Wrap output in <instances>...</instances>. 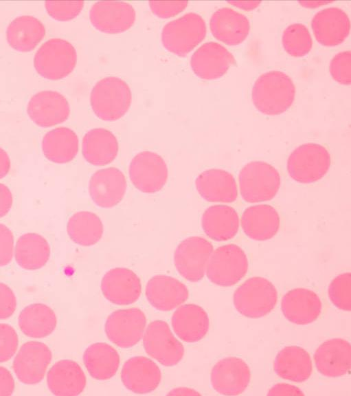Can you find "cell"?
<instances>
[{
	"instance_id": "cell-1",
	"label": "cell",
	"mask_w": 351,
	"mask_h": 396,
	"mask_svg": "<svg viewBox=\"0 0 351 396\" xmlns=\"http://www.w3.org/2000/svg\"><path fill=\"white\" fill-rule=\"evenodd\" d=\"M295 86L291 78L279 70L260 75L252 87L251 100L256 109L267 116H278L286 111L295 98Z\"/></svg>"
},
{
	"instance_id": "cell-2",
	"label": "cell",
	"mask_w": 351,
	"mask_h": 396,
	"mask_svg": "<svg viewBox=\"0 0 351 396\" xmlns=\"http://www.w3.org/2000/svg\"><path fill=\"white\" fill-rule=\"evenodd\" d=\"M132 94L128 85L122 78L107 76L98 80L90 94L94 114L104 121H115L129 110Z\"/></svg>"
},
{
	"instance_id": "cell-3",
	"label": "cell",
	"mask_w": 351,
	"mask_h": 396,
	"mask_svg": "<svg viewBox=\"0 0 351 396\" xmlns=\"http://www.w3.org/2000/svg\"><path fill=\"white\" fill-rule=\"evenodd\" d=\"M238 186L242 199L249 203L271 200L281 186L278 170L263 161H251L246 164L238 175Z\"/></svg>"
},
{
	"instance_id": "cell-4",
	"label": "cell",
	"mask_w": 351,
	"mask_h": 396,
	"mask_svg": "<svg viewBox=\"0 0 351 396\" xmlns=\"http://www.w3.org/2000/svg\"><path fill=\"white\" fill-rule=\"evenodd\" d=\"M207 27L203 17L188 12L167 23L161 31L163 47L178 56H185L205 38Z\"/></svg>"
},
{
	"instance_id": "cell-5",
	"label": "cell",
	"mask_w": 351,
	"mask_h": 396,
	"mask_svg": "<svg viewBox=\"0 0 351 396\" xmlns=\"http://www.w3.org/2000/svg\"><path fill=\"white\" fill-rule=\"evenodd\" d=\"M330 165L331 157L327 148L319 144L310 142L299 145L291 153L286 169L295 182L312 184L324 177Z\"/></svg>"
},
{
	"instance_id": "cell-6",
	"label": "cell",
	"mask_w": 351,
	"mask_h": 396,
	"mask_svg": "<svg viewBox=\"0 0 351 396\" xmlns=\"http://www.w3.org/2000/svg\"><path fill=\"white\" fill-rule=\"evenodd\" d=\"M278 302V292L267 278L254 276L248 278L234 292L233 302L242 316L259 318L269 314Z\"/></svg>"
},
{
	"instance_id": "cell-7",
	"label": "cell",
	"mask_w": 351,
	"mask_h": 396,
	"mask_svg": "<svg viewBox=\"0 0 351 396\" xmlns=\"http://www.w3.org/2000/svg\"><path fill=\"white\" fill-rule=\"evenodd\" d=\"M77 63L75 47L69 41L53 38L45 42L34 56V65L42 77L58 80L70 74Z\"/></svg>"
},
{
	"instance_id": "cell-8",
	"label": "cell",
	"mask_w": 351,
	"mask_h": 396,
	"mask_svg": "<svg viewBox=\"0 0 351 396\" xmlns=\"http://www.w3.org/2000/svg\"><path fill=\"white\" fill-rule=\"evenodd\" d=\"M249 261L240 246L229 243L212 252L206 273L209 280L219 286L230 287L238 283L247 273Z\"/></svg>"
},
{
	"instance_id": "cell-9",
	"label": "cell",
	"mask_w": 351,
	"mask_h": 396,
	"mask_svg": "<svg viewBox=\"0 0 351 396\" xmlns=\"http://www.w3.org/2000/svg\"><path fill=\"white\" fill-rule=\"evenodd\" d=\"M213 252L212 244L203 237L192 236L183 240L174 254L176 270L191 282L201 280Z\"/></svg>"
},
{
	"instance_id": "cell-10",
	"label": "cell",
	"mask_w": 351,
	"mask_h": 396,
	"mask_svg": "<svg viewBox=\"0 0 351 396\" xmlns=\"http://www.w3.org/2000/svg\"><path fill=\"white\" fill-rule=\"evenodd\" d=\"M143 344L149 356L166 366L177 365L184 355L182 344L173 336L168 324L161 320L148 324Z\"/></svg>"
},
{
	"instance_id": "cell-11",
	"label": "cell",
	"mask_w": 351,
	"mask_h": 396,
	"mask_svg": "<svg viewBox=\"0 0 351 396\" xmlns=\"http://www.w3.org/2000/svg\"><path fill=\"white\" fill-rule=\"evenodd\" d=\"M129 177L133 186L144 193H155L166 184L168 171L163 159L152 151L137 153L129 165Z\"/></svg>"
},
{
	"instance_id": "cell-12",
	"label": "cell",
	"mask_w": 351,
	"mask_h": 396,
	"mask_svg": "<svg viewBox=\"0 0 351 396\" xmlns=\"http://www.w3.org/2000/svg\"><path fill=\"white\" fill-rule=\"evenodd\" d=\"M146 318L138 308L119 309L111 314L104 329L109 340L120 348L133 346L144 333Z\"/></svg>"
},
{
	"instance_id": "cell-13",
	"label": "cell",
	"mask_w": 351,
	"mask_h": 396,
	"mask_svg": "<svg viewBox=\"0 0 351 396\" xmlns=\"http://www.w3.org/2000/svg\"><path fill=\"white\" fill-rule=\"evenodd\" d=\"M52 358V351L47 345L29 341L21 346L14 359L12 368L20 382L35 384L43 379Z\"/></svg>"
},
{
	"instance_id": "cell-14",
	"label": "cell",
	"mask_w": 351,
	"mask_h": 396,
	"mask_svg": "<svg viewBox=\"0 0 351 396\" xmlns=\"http://www.w3.org/2000/svg\"><path fill=\"white\" fill-rule=\"evenodd\" d=\"M135 19L134 8L124 1H98L89 10L91 23L104 34L124 32L133 27Z\"/></svg>"
},
{
	"instance_id": "cell-15",
	"label": "cell",
	"mask_w": 351,
	"mask_h": 396,
	"mask_svg": "<svg viewBox=\"0 0 351 396\" xmlns=\"http://www.w3.org/2000/svg\"><path fill=\"white\" fill-rule=\"evenodd\" d=\"M250 380L251 371L246 362L234 356L219 360L210 373L212 388L225 395L242 394L248 387Z\"/></svg>"
},
{
	"instance_id": "cell-16",
	"label": "cell",
	"mask_w": 351,
	"mask_h": 396,
	"mask_svg": "<svg viewBox=\"0 0 351 396\" xmlns=\"http://www.w3.org/2000/svg\"><path fill=\"white\" fill-rule=\"evenodd\" d=\"M234 63L233 54L223 45L213 41L201 45L190 58L194 74L207 80L222 77Z\"/></svg>"
},
{
	"instance_id": "cell-17",
	"label": "cell",
	"mask_w": 351,
	"mask_h": 396,
	"mask_svg": "<svg viewBox=\"0 0 351 396\" xmlns=\"http://www.w3.org/2000/svg\"><path fill=\"white\" fill-rule=\"evenodd\" d=\"M27 112L30 118L41 127H50L64 122L70 113L67 98L56 91H41L29 100Z\"/></svg>"
},
{
	"instance_id": "cell-18",
	"label": "cell",
	"mask_w": 351,
	"mask_h": 396,
	"mask_svg": "<svg viewBox=\"0 0 351 396\" xmlns=\"http://www.w3.org/2000/svg\"><path fill=\"white\" fill-rule=\"evenodd\" d=\"M311 28L317 42L326 47H335L343 43L349 36L350 22L344 10L330 7L313 16Z\"/></svg>"
},
{
	"instance_id": "cell-19",
	"label": "cell",
	"mask_w": 351,
	"mask_h": 396,
	"mask_svg": "<svg viewBox=\"0 0 351 396\" xmlns=\"http://www.w3.org/2000/svg\"><path fill=\"white\" fill-rule=\"evenodd\" d=\"M104 296L111 302L127 305L136 302L141 292L139 278L132 270L115 267L108 271L101 281Z\"/></svg>"
},
{
	"instance_id": "cell-20",
	"label": "cell",
	"mask_w": 351,
	"mask_h": 396,
	"mask_svg": "<svg viewBox=\"0 0 351 396\" xmlns=\"http://www.w3.org/2000/svg\"><path fill=\"white\" fill-rule=\"evenodd\" d=\"M126 179L117 168L109 167L98 170L89 181V194L100 207L109 208L116 206L124 197Z\"/></svg>"
},
{
	"instance_id": "cell-21",
	"label": "cell",
	"mask_w": 351,
	"mask_h": 396,
	"mask_svg": "<svg viewBox=\"0 0 351 396\" xmlns=\"http://www.w3.org/2000/svg\"><path fill=\"white\" fill-rule=\"evenodd\" d=\"M281 309L288 321L297 325H306L317 320L322 304L315 292L299 287L289 290L283 296Z\"/></svg>"
},
{
	"instance_id": "cell-22",
	"label": "cell",
	"mask_w": 351,
	"mask_h": 396,
	"mask_svg": "<svg viewBox=\"0 0 351 396\" xmlns=\"http://www.w3.org/2000/svg\"><path fill=\"white\" fill-rule=\"evenodd\" d=\"M314 360L321 375L328 377L343 376L350 370V344L342 338L329 339L316 349Z\"/></svg>"
},
{
	"instance_id": "cell-23",
	"label": "cell",
	"mask_w": 351,
	"mask_h": 396,
	"mask_svg": "<svg viewBox=\"0 0 351 396\" xmlns=\"http://www.w3.org/2000/svg\"><path fill=\"white\" fill-rule=\"evenodd\" d=\"M161 380L159 366L144 356H135L125 362L121 371V380L129 390L145 394L155 390Z\"/></svg>"
},
{
	"instance_id": "cell-24",
	"label": "cell",
	"mask_w": 351,
	"mask_h": 396,
	"mask_svg": "<svg viewBox=\"0 0 351 396\" xmlns=\"http://www.w3.org/2000/svg\"><path fill=\"white\" fill-rule=\"evenodd\" d=\"M145 294L148 301L155 309L171 311L189 297L186 286L175 278L166 275H156L147 283Z\"/></svg>"
},
{
	"instance_id": "cell-25",
	"label": "cell",
	"mask_w": 351,
	"mask_h": 396,
	"mask_svg": "<svg viewBox=\"0 0 351 396\" xmlns=\"http://www.w3.org/2000/svg\"><path fill=\"white\" fill-rule=\"evenodd\" d=\"M210 28L218 41L231 46L242 43L250 32L247 17L230 8H221L211 16Z\"/></svg>"
},
{
	"instance_id": "cell-26",
	"label": "cell",
	"mask_w": 351,
	"mask_h": 396,
	"mask_svg": "<svg viewBox=\"0 0 351 396\" xmlns=\"http://www.w3.org/2000/svg\"><path fill=\"white\" fill-rule=\"evenodd\" d=\"M241 226L245 235L255 241L273 238L280 227V217L276 209L269 204L247 208L241 216Z\"/></svg>"
},
{
	"instance_id": "cell-27",
	"label": "cell",
	"mask_w": 351,
	"mask_h": 396,
	"mask_svg": "<svg viewBox=\"0 0 351 396\" xmlns=\"http://www.w3.org/2000/svg\"><path fill=\"white\" fill-rule=\"evenodd\" d=\"M199 194L210 202L231 203L238 197V188L234 176L218 168L206 170L195 180Z\"/></svg>"
},
{
	"instance_id": "cell-28",
	"label": "cell",
	"mask_w": 351,
	"mask_h": 396,
	"mask_svg": "<svg viewBox=\"0 0 351 396\" xmlns=\"http://www.w3.org/2000/svg\"><path fill=\"white\" fill-rule=\"evenodd\" d=\"M176 335L186 342H196L207 333L210 321L207 314L201 307L194 304L180 306L171 319Z\"/></svg>"
},
{
	"instance_id": "cell-29",
	"label": "cell",
	"mask_w": 351,
	"mask_h": 396,
	"mask_svg": "<svg viewBox=\"0 0 351 396\" xmlns=\"http://www.w3.org/2000/svg\"><path fill=\"white\" fill-rule=\"evenodd\" d=\"M49 390L56 395H78L86 386V376L78 363L71 360L56 362L47 375Z\"/></svg>"
},
{
	"instance_id": "cell-30",
	"label": "cell",
	"mask_w": 351,
	"mask_h": 396,
	"mask_svg": "<svg viewBox=\"0 0 351 396\" xmlns=\"http://www.w3.org/2000/svg\"><path fill=\"white\" fill-rule=\"evenodd\" d=\"M201 226L210 239L226 241L233 239L238 233L240 220L234 208L227 205H214L204 211Z\"/></svg>"
},
{
	"instance_id": "cell-31",
	"label": "cell",
	"mask_w": 351,
	"mask_h": 396,
	"mask_svg": "<svg viewBox=\"0 0 351 396\" xmlns=\"http://www.w3.org/2000/svg\"><path fill=\"white\" fill-rule=\"evenodd\" d=\"M273 368L279 377L294 382L307 380L312 374L313 364L309 353L298 346H287L276 355Z\"/></svg>"
},
{
	"instance_id": "cell-32",
	"label": "cell",
	"mask_w": 351,
	"mask_h": 396,
	"mask_svg": "<svg viewBox=\"0 0 351 396\" xmlns=\"http://www.w3.org/2000/svg\"><path fill=\"white\" fill-rule=\"evenodd\" d=\"M118 148L115 136L103 128L91 129L82 139L83 157L94 166H104L112 162L117 155Z\"/></svg>"
},
{
	"instance_id": "cell-33",
	"label": "cell",
	"mask_w": 351,
	"mask_h": 396,
	"mask_svg": "<svg viewBox=\"0 0 351 396\" xmlns=\"http://www.w3.org/2000/svg\"><path fill=\"white\" fill-rule=\"evenodd\" d=\"M45 34V28L42 22L30 15L16 17L10 23L6 30L9 45L22 52L34 50Z\"/></svg>"
},
{
	"instance_id": "cell-34",
	"label": "cell",
	"mask_w": 351,
	"mask_h": 396,
	"mask_svg": "<svg viewBox=\"0 0 351 396\" xmlns=\"http://www.w3.org/2000/svg\"><path fill=\"white\" fill-rule=\"evenodd\" d=\"M14 257L18 265L25 270H36L46 265L50 256L47 241L36 233H25L17 240Z\"/></svg>"
},
{
	"instance_id": "cell-35",
	"label": "cell",
	"mask_w": 351,
	"mask_h": 396,
	"mask_svg": "<svg viewBox=\"0 0 351 396\" xmlns=\"http://www.w3.org/2000/svg\"><path fill=\"white\" fill-rule=\"evenodd\" d=\"M42 150L45 157L57 164L73 160L78 151V138L67 127H58L48 131L42 140Z\"/></svg>"
},
{
	"instance_id": "cell-36",
	"label": "cell",
	"mask_w": 351,
	"mask_h": 396,
	"mask_svg": "<svg viewBox=\"0 0 351 396\" xmlns=\"http://www.w3.org/2000/svg\"><path fill=\"white\" fill-rule=\"evenodd\" d=\"M83 362L89 375L97 380H107L113 377L120 366V355L107 343H94L87 348Z\"/></svg>"
},
{
	"instance_id": "cell-37",
	"label": "cell",
	"mask_w": 351,
	"mask_h": 396,
	"mask_svg": "<svg viewBox=\"0 0 351 396\" xmlns=\"http://www.w3.org/2000/svg\"><path fill=\"white\" fill-rule=\"evenodd\" d=\"M18 324L27 336L42 338L49 336L55 329L57 318L55 312L43 303H34L25 307L19 316Z\"/></svg>"
},
{
	"instance_id": "cell-38",
	"label": "cell",
	"mask_w": 351,
	"mask_h": 396,
	"mask_svg": "<svg viewBox=\"0 0 351 396\" xmlns=\"http://www.w3.org/2000/svg\"><path fill=\"white\" fill-rule=\"evenodd\" d=\"M67 230L70 239L82 246H91L97 243L103 234V224L95 213L80 211L70 217Z\"/></svg>"
},
{
	"instance_id": "cell-39",
	"label": "cell",
	"mask_w": 351,
	"mask_h": 396,
	"mask_svg": "<svg viewBox=\"0 0 351 396\" xmlns=\"http://www.w3.org/2000/svg\"><path fill=\"white\" fill-rule=\"evenodd\" d=\"M282 44L285 52L293 57L308 54L313 47V39L307 27L299 23L288 25L282 34Z\"/></svg>"
},
{
	"instance_id": "cell-40",
	"label": "cell",
	"mask_w": 351,
	"mask_h": 396,
	"mask_svg": "<svg viewBox=\"0 0 351 396\" xmlns=\"http://www.w3.org/2000/svg\"><path fill=\"white\" fill-rule=\"evenodd\" d=\"M351 274L344 272L334 278L328 287V297L331 302L343 311L351 309Z\"/></svg>"
},
{
	"instance_id": "cell-41",
	"label": "cell",
	"mask_w": 351,
	"mask_h": 396,
	"mask_svg": "<svg viewBox=\"0 0 351 396\" xmlns=\"http://www.w3.org/2000/svg\"><path fill=\"white\" fill-rule=\"evenodd\" d=\"M84 1H47L45 9L55 20L67 21L78 16L84 8Z\"/></svg>"
},
{
	"instance_id": "cell-42",
	"label": "cell",
	"mask_w": 351,
	"mask_h": 396,
	"mask_svg": "<svg viewBox=\"0 0 351 396\" xmlns=\"http://www.w3.org/2000/svg\"><path fill=\"white\" fill-rule=\"evenodd\" d=\"M350 67V50H344L337 53L332 58L329 72L335 81L343 85H350L351 82Z\"/></svg>"
},
{
	"instance_id": "cell-43",
	"label": "cell",
	"mask_w": 351,
	"mask_h": 396,
	"mask_svg": "<svg viewBox=\"0 0 351 396\" xmlns=\"http://www.w3.org/2000/svg\"><path fill=\"white\" fill-rule=\"evenodd\" d=\"M19 338L15 329L10 325L0 323V362H7L15 354Z\"/></svg>"
},
{
	"instance_id": "cell-44",
	"label": "cell",
	"mask_w": 351,
	"mask_h": 396,
	"mask_svg": "<svg viewBox=\"0 0 351 396\" xmlns=\"http://www.w3.org/2000/svg\"><path fill=\"white\" fill-rule=\"evenodd\" d=\"M149 7L152 12L161 19L177 16L188 6V1H150Z\"/></svg>"
},
{
	"instance_id": "cell-45",
	"label": "cell",
	"mask_w": 351,
	"mask_h": 396,
	"mask_svg": "<svg viewBox=\"0 0 351 396\" xmlns=\"http://www.w3.org/2000/svg\"><path fill=\"white\" fill-rule=\"evenodd\" d=\"M14 252L12 232L6 226L0 223V267L6 266L12 261Z\"/></svg>"
},
{
	"instance_id": "cell-46",
	"label": "cell",
	"mask_w": 351,
	"mask_h": 396,
	"mask_svg": "<svg viewBox=\"0 0 351 396\" xmlns=\"http://www.w3.org/2000/svg\"><path fill=\"white\" fill-rule=\"evenodd\" d=\"M16 308V298L13 291L5 284L0 283V319L10 317Z\"/></svg>"
},
{
	"instance_id": "cell-47",
	"label": "cell",
	"mask_w": 351,
	"mask_h": 396,
	"mask_svg": "<svg viewBox=\"0 0 351 396\" xmlns=\"http://www.w3.org/2000/svg\"><path fill=\"white\" fill-rule=\"evenodd\" d=\"M14 390V380L11 373L0 366V395H10Z\"/></svg>"
},
{
	"instance_id": "cell-48",
	"label": "cell",
	"mask_w": 351,
	"mask_h": 396,
	"mask_svg": "<svg viewBox=\"0 0 351 396\" xmlns=\"http://www.w3.org/2000/svg\"><path fill=\"white\" fill-rule=\"evenodd\" d=\"M298 387L286 383H278L271 387L267 395H304Z\"/></svg>"
},
{
	"instance_id": "cell-49",
	"label": "cell",
	"mask_w": 351,
	"mask_h": 396,
	"mask_svg": "<svg viewBox=\"0 0 351 396\" xmlns=\"http://www.w3.org/2000/svg\"><path fill=\"white\" fill-rule=\"evenodd\" d=\"M12 206V195L10 189L0 184V218L5 216Z\"/></svg>"
},
{
	"instance_id": "cell-50",
	"label": "cell",
	"mask_w": 351,
	"mask_h": 396,
	"mask_svg": "<svg viewBox=\"0 0 351 396\" xmlns=\"http://www.w3.org/2000/svg\"><path fill=\"white\" fill-rule=\"evenodd\" d=\"M10 168V160L7 152L0 147V179L7 175Z\"/></svg>"
},
{
	"instance_id": "cell-51",
	"label": "cell",
	"mask_w": 351,
	"mask_h": 396,
	"mask_svg": "<svg viewBox=\"0 0 351 396\" xmlns=\"http://www.w3.org/2000/svg\"><path fill=\"white\" fill-rule=\"evenodd\" d=\"M228 3L236 8L245 10H254L261 3L260 1H229Z\"/></svg>"
},
{
	"instance_id": "cell-52",
	"label": "cell",
	"mask_w": 351,
	"mask_h": 396,
	"mask_svg": "<svg viewBox=\"0 0 351 396\" xmlns=\"http://www.w3.org/2000/svg\"><path fill=\"white\" fill-rule=\"evenodd\" d=\"M168 395H201L200 393L196 390L188 387H179L171 390Z\"/></svg>"
},
{
	"instance_id": "cell-53",
	"label": "cell",
	"mask_w": 351,
	"mask_h": 396,
	"mask_svg": "<svg viewBox=\"0 0 351 396\" xmlns=\"http://www.w3.org/2000/svg\"><path fill=\"white\" fill-rule=\"evenodd\" d=\"M332 2L328 1V2H325V1H302L299 2V3L304 7V8H317L321 6H324V5H327L328 3H330Z\"/></svg>"
}]
</instances>
